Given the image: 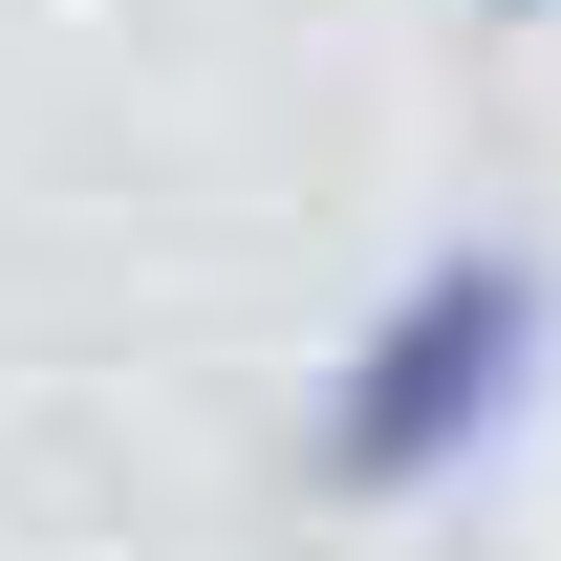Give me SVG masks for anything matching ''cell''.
Wrapping results in <instances>:
<instances>
[{
  "instance_id": "6da1fadb",
  "label": "cell",
  "mask_w": 561,
  "mask_h": 561,
  "mask_svg": "<svg viewBox=\"0 0 561 561\" xmlns=\"http://www.w3.org/2000/svg\"><path fill=\"white\" fill-rule=\"evenodd\" d=\"M540 389H561V260H518V238H432V260H389V302L346 324L324 411H302V476L346 496V518L454 496V476H496V454L540 432Z\"/></svg>"
},
{
  "instance_id": "7a4b0ae2",
  "label": "cell",
  "mask_w": 561,
  "mask_h": 561,
  "mask_svg": "<svg viewBox=\"0 0 561 561\" xmlns=\"http://www.w3.org/2000/svg\"><path fill=\"white\" fill-rule=\"evenodd\" d=\"M496 22H561V0H496Z\"/></svg>"
}]
</instances>
